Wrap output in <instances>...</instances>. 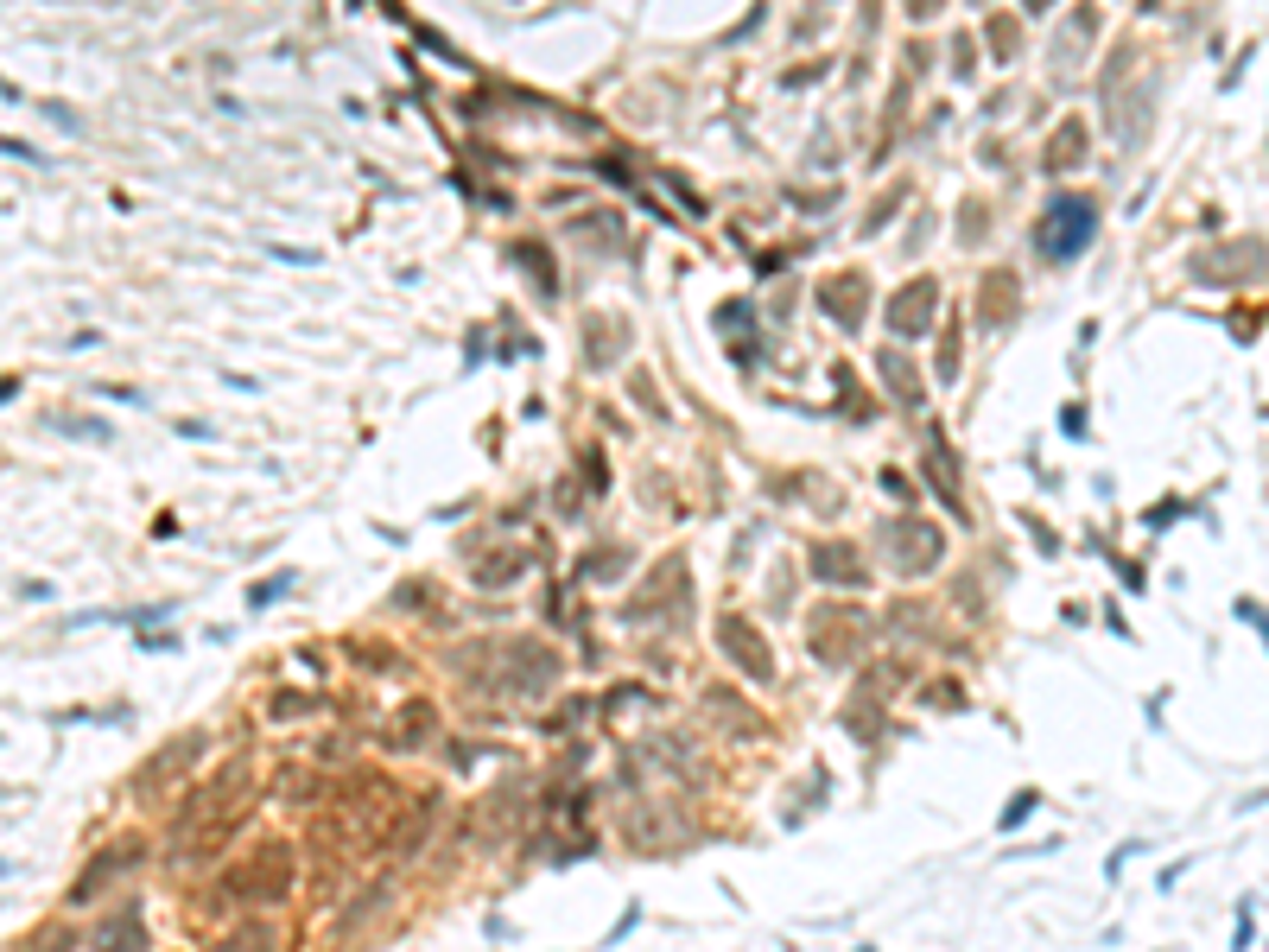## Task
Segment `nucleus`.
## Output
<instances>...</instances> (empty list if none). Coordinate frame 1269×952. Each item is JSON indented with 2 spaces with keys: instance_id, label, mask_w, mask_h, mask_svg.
<instances>
[{
  "instance_id": "nucleus-4",
  "label": "nucleus",
  "mask_w": 1269,
  "mask_h": 952,
  "mask_svg": "<svg viewBox=\"0 0 1269 952\" xmlns=\"http://www.w3.org/2000/svg\"><path fill=\"white\" fill-rule=\"evenodd\" d=\"M724 648L742 661V674H749V679H768V674H775V654H768V641L755 635V623H742V616H731V623H724Z\"/></svg>"
},
{
  "instance_id": "nucleus-2",
  "label": "nucleus",
  "mask_w": 1269,
  "mask_h": 952,
  "mask_svg": "<svg viewBox=\"0 0 1269 952\" xmlns=\"http://www.w3.org/2000/svg\"><path fill=\"white\" fill-rule=\"evenodd\" d=\"M292 882V851L286 844H267V851H254L248 864H241V877H228V889L241 895V902H279Z\"/></svg>"
},
{
  "instance_id": "nucleus-15",
  "label": "nucleus",
  "mask_w": 1269,
  "mask_h": 952,
  "mask_svg": "<svg viewBox=\"0 0 1269 952\" xmlns=\"http://www.w3.org/2000/svg\"><path fill=\"white\" fill-rule=\"evenodd\" d=\"M318 699H305V692H279L274 699V718H299V712H312Z\"/></svg>"
},
{
  "instance_id": "nucleus-11",
  "label": "nucleus",
  "mask_w": 1269,
  "mask_h": 952,
  "mask_svg": "<svg viewBox=\"0 0 1269 952\" xmlns=\"http://www.w3.org/2000/svg\"><path fill=\"white\" fill-rule=\"evenodd\" d=\"M826 305H832V318H844V325H857V318H863V312H857V305H863V279L850 274L844 286H838V279H832V286H826Z\"/></svg>"
},
{
  "instance_id": "nucleus-3",
  "label": "nucleus",
  "mask_w": 1269,
  "mask_h": 952,
  "mask_svg": "<svg viewBox=\"0 0 1269 952\" xmlns=\"http://www.w3.org/2000/svg\"><path fill=\"white\" fill-rule=\"evenodd\" d=\"M939 553H946V540H939V527H927V521H888V559H895V572H934Z\"/></svg>"
},
{
  "instance_id": "nucleus-14",
  "label": "nucleus",
  "mask_w": 1269,
  "mask_h": 952,
  "mask_svg": "<svg viewBox=\"0 0 1269 952\" xmlns=\"http://www.w3.org/2000/svg\"><path fill=\"white\" fill-rule=\"evenodd\" d=\"M1035 807H1041V794H1029V787H1022V794H1016V800H1009V807H1003V820H996V826H1003V832H1016V826L1029 820Z\"/></svg>"
},
{
  "instance_id": "nucleus-13",
  "label": "nucleus",
  "mask_w": 1269,
  "mask_h": 952,
  "mask_svg": "<svg viewBox=\"0 0 1269 952\" xmlns=\"http://www.w3.org/2000/svg\"><path fill=\"white\" fill-rule=\"evenodd\" d=\"M426 724H431V712H426V705H407V712H400V724L387 730V749H413V743L426 736Z\"/></svg>"
},
{
  "instance_id": "nucleus-7",
  "label": "nucleus",
  "mask_w": 1269,
  "mask_h": 952,
  "mask_svg": "<svg viewBox=\"0 0 1269 952\" xmlns=\"http://www.w3.org/2000/svg\"><path fill=\"white\" fill-rule=\"evenodd\" d=\"M515 661H521V674H515V686H521V692H546V686H552V674H559V661H552L546 648H528V641L515 648Z\"/></svg>"
},
{
  "instance_id": "nucleus-1",
  "label": "nucleus",
  "mask_w": 1269,
  "mask_h": 952,
  "mask_svg": "<svg viewBox=\"0 0 1269 952\" xmlns=\"http://www.w3.org/2000/svg\"><path fill=\"white\" fill-rule=\"evenodd\" d=\"M1091 229H1098V204H1091V197H1054V204L1041 210L1035 248H1041V261H1073V254L1091 241Z\"/></svg>"
},
{
  "instance_id": "nucleus-16",
  "label": "nucleus",
  "mask_w": 1269,
  "mask_h": 952,
  "mask_svg": "<svg viewBox=\"0 0 1269 952\" xmlns=\"http://www.w3.org/2000/svg\"><path fill=\"white\" fill-rule=\"evenodd\" d=\"M286 584H292V578H267V584H254V603H274L279 591H286Z\"/></svg>"
},
{
  "instance_id": "nucleus-10",
  "label": "nucleus",
  "mask_w": 1269,
  "mask_h": 952,
  "mask_svg": "<svg viewBox=\"0 0 1269 952\" xmlns=\"http://www.w3.org/2000/svg\"><path fill=\"white\" fill-rule=\"evenodd\" d=\"M274 946H279L274 921H241V927L223 940V952H274Z\"/></svg>"
},
{
  "instance_id": "nucleus-6",
  "label": "nucleus",
  "mask_w": 1269,
  "mask_h": 952,
  "mask_svg": "<svg viewBox=\"0 0 1269 952\" xmlns=\"http://www.w3.org/2000/svg\"><path fill=\"white\" fill-rule=\"evenodd\" d=\"M96 952H146V927H140V915H108L102 927H96Z\"/></svg>"
},
{
  "instance_id": "nucleus-8",
  "label": "nucleus",
  "mask_w": 1269,
  "mask_h": 952,
  "mask_svg": "<svg viewBox=\"0 0 1269 952\" xmlns=\"http://www.w3.org/2000/svg\"><path fill=\"white\" fill-rule=\"evenodd\" d=\"M927 305H934V279H914V286L895 299V330H908V337L927 330Z\"/></svg>"
},
{
  "instance_id": "nucleus-12",
  "label": "nucleus",
  "mask_w": 1269,
  "mask_h": 952,
  "mask_svg": "<svg viewBox=\"0 0 1269 952\" xmlns=\"http://www.w3.org/2000/svg\"><path fill=\"white\" fill-rule=\"evenodd\" d=\"M20 952H76V927H71V921H45Z\"/></svg>"
},
{
  "instance_id": "nucleus-9",
  "label": "nucleus",
  "mask_w": 1269,
  "mask_h": 952,
  "mask_svg": "<svg viewBox=\"0 0 1269 952\" xmlns=\"http://www.w3.org/2000/svg\"><path fill=\"white\" fill-rule=\"evenodd\" d=\"M883 381H888V394H895L901 407H921V381H914L908 356H888V350H883Z\"/></svg>"
},
{
  "instance_id": "nucleus-5",
  "label": "nucleus",
  "mask_w": 1269,
  "mask_h": 952,
  "mask_svg": "<svg viewBox=\"0 0 1269 952\" xmlns=\"http://www.w3.org/2000/svg\"><path fill=\"white\" fill-rule=\"evenodd\" d=\"M133 857H140L133 844H121V851H102L96 864H89V877H76V882H71V902H96V895L108 889V882L121 877V864H133Z\"/></svg>"
}]
</instances>
